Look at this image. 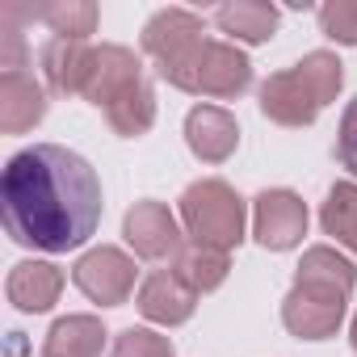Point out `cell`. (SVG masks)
Listing matches in <instances>:
<instances>
[{
	"instance_id": "1",
	"label": "cell",
	"mask_w": 357,
	"mask_h": 357,
	"mask_svg": "<svg viewBox=\"0 0 357 357\" xmlns=\"http://www.w3.org/2000/svg\"><path fill=\"white\" fill-rule=\"evenodd\" d=\"M101 181L84 155L59 143H34L5 164L0 211L5 231L43 252L80 248L101 223Z\"/></svg>"
},
{
	"instance_id": "2",
	"label": "cell",
	"mask_w": 357,
	"mask_h": 357,
	"mask_svg": "<svg viewBox=\"0 0 357 357\" xmlns=\"http://www.w3.org/2000/svg\"><path fill=\"white\" fill-rule=\"evenodd\" d=\"M353 282H357V273L336 248H328V244L307 248L303 265L294 273V286L282 303V324L303 340L332 336L344 319V303L353 294Z\"/></svg>"
},
{
	"instance_id": "3",
	"label": "cell",
	"mask_w": 357,
	"mask_h": 357,
	"mask_svg": "<svg viewBox=\"0 0 357 357\" xmlns=\"http://www.w3.org/2000/svg\"><path fill=\"white\" fill-rule=\"evenodd\" d=\"M344 84V63L332 51L303 55L290 72H278L261 84V114L278 126H311Z\"/></svg>"
},
{
	"instance_id": "4",
	"label": "cell",
	"mask_w": 357,
	"mask_h": 357,
	"mask_svg": "<svg viewBox=\"0 0 357 357\" xmlns=\"http://www.w3.org/2000/svg\"><path fill=\"white\" fill-rule=\"evenodd\" d=\"M181 223L194 244L227 252L244 240V202L227 181H194L181 194Z\"/></svg>"
},
{
	"instance_id": "5",
	"label": "cell",
	"mask_w": 357,
	"mask_h": 357,
	"mask_svg": "<svg viewBox=\"0 0 357 357\" xmlns=\"http://www.w3.org/2000/svg\"><path fill=\"white\" fill-rule=\"evenodd\" d=\"M202 17L190 9H160L143 26V51L155 59L160 76L176 89H185L198 55H202Z\"/></svg>"
},
{
	"instance_id": "6",
	"label": "cell",
	"mask_w": 357,
	"mask_h": 357,
	"mask_svg": "<svg viewBox=\"0 0 357 357\" xmlns=\"http://www.w3.org/2000/svg\"><path fill=\"white\" fill-rule=\"evenodd\" d=\"M252 84V63L244 51H236L231 43H202V55L185 80V93H202V97H240Z\"/></svg>"
},
{
	"instance_id": "7",
	"label": "cell",
	"mask_w": 357,
	"mask_h": 357,
	"mask_svg": "<svg viewBox=\"0 0 357 357\" xmlns=\"http://www.w3.org/2000/svg\"><path fill=\"white\" fill-rule=\"evenodd\" d=\"M147 80H143V63L135 59L130 47H118V43H105L93 51V72H89V84H84V97L101 109H114L118 101H126L130 93H139Z\"/></svg>"
},
{
	"instance_id": "8",
	"label": "cell",
	"mask_w": 357,
	"mask_h": 357,
	"mask_svg": "<svg viewBox=\"0 0 357 357\" xmlns=\"http://www.w3.org/2000/svg\"><path fill=\"white\" fill-rule=\"evenodd\" d=\"M72 278H76V286H80L93 303L118 307V303H126L130 290H135V261H130L122 248H105V244H101V248H93V252H84V257L76 261Z\"/></svg>"
},
{
	"instance_id": "9",
	"label": "cell",
	"mask_w": 357,
	"mask_h": 357,
	"mask_svg": "<svg viewBox=\"0 0 357 357\" xmlns=\"http://www.w3.org/2000/svg\"><path fill=\"white\" fill-rule=\"evenodd\" d=\"M122 236L147 261H168V257L176 261V252L185 248L181 227H176V219L164 202H135L122 219Z\"/></svg>"
},
{
	"instance_id": "10",
	"label": "cell",
	"mask_w": 357,
	"mask_h": 357,
	"mask_svg": "<svg viewBox=\"0 0 357 357\" xmlns=\"http://www.w3.org/2000/svg\"><path fill=\"white\" fill-rule=\"evenodd\" d=\"M261 248H273V252H286L294 248L303 236H307V206L298 194L290 190H265L257 198V223H252Z\"/></svg>"
},
{
	"instance_id": "11",
	"label": "cell",
	"mask_w": 357,
	"mask_h": 357,
	"mask_svg": "<svg viewBox=\"0 0 357 357\" xmlns=\"http://www.w3.org/2000/svg\"><path fill=\"white\" fill-rule=\"evenodd\" d=\"M47 114V93L26 68H5L0 76V126L5 135H26Z\"/></svg>"
},
{
	"instance_id": "12",
	"label": "cell",
	"mask_w": 357,
	"mask_h": 357,
	"mask_svg": "<svg viewBox=\"0 0 357 357\" xmlns=\"http://www.w3.org/2000/svg\"><path fill=\"white\" fill-rule=\"evenodd\" d=\"M185 143H190V151H194L198 160L223 164V160L236 151V143H240V126H236V118H231L227 109H219V105H194L190 118H185Z\"/></svg>"
},
{
	"instance_id": "13",
	"label": "cell",
	"mask_w": 357,
	"mask_h": 357,
	"mask_svg": "<svg viewBox=\"0 0 357 357\" xmlns=\"http://www.w3.org/2000/svg\"><path fill=\"white\" fill-rule=\"evenodd\" d=\"M194 307H198V294H194L181 278H176L172 269H155V273L139 286V311H143L147 319L164 324V328L185 324V319L194 315Z\"/></svg>"
},
{
	"instance_id": "14",
	"label": "cell",
	"mask_w": 357,
	"mask_h": 357,
	"mask_svg": "<svg viewBox=\"0 0 357 357\" xmlns=\"http://www.w3.org/2000/svg\"><path fill=\"white\" fill-rule=\"evenodd\" d=\"M93 51L89 43H76V38H51L43 47V72H47V84L63 97H84V84H89V72H93Z\"/></svg>"
},
{
	"instance_id": "15",
	"label": "cell",
	"mask_w": 357,
	"mask_h": 357,
	"mask_svg": "<svg viewBox=\"0 0 357 357\" xmlns=\"http://www.w3.org/2000/svg\"><path fill=\"white\" fill-rule=\"evenodd\" d=\"M5 290H9V303L17 311H47L59 303L63 273L51 261H22V265H13Z\"/></svg>"
},
{
	"instance_id": "16",
	"label": "cell",
	"mask_w": 357,
	"mask_h": 357,
	"mask_svg": "<svg viewBox=\"0 0 357 357\" xmlns=\"http://www.w3.org/2000/svg\"><path fill=\"white\" fill-rule=\"evenodd\" d=\"M227 269H231L227 252L223 248H206V244H185L181 252H176V265H172V273L181 278L194 294L219 290L223 278H227Z\"/></svg>"
},
{
	"instance_id": "17",
	"label": "cell",
	"mask_w": 357,
	"mask_h": 357,
	"mask_svg": "<svg viewBox=\"0 0 357 357\" xmlns=\"http://www.w3.org/2000/svg\"><path fill=\"white\" fill-rule=\"evenodd\" d=\"M105 328L93 315H68L47 332V357H101Z\"/></svg>"
},
{
	"instance_id": "18",
	"label": "cell",
	"mask_w": 357,
	"mask_h": 357,
	"mask_svg": "<svg viewBox=\"0 0 357 357\" xmlns=\"http://www.w3.org/2000/svg\"><path fill=\"white\" fill-rule=\"evenodd\" d=\"M219 30L240 38V43H269L278 30V9L261 5V0H240V5H223L215 13Z\"/></svg>"
},
{
	"instance_id": "19",
	"label": "cell",
	"mask_w": 357,
	"mask_h": 357,
	"mask_svg": "<svg viewBox=\"0 0 357 357\" xmlns=\"http://www.w3.org/2000/svg\"><path fill=\"white\" fill-rule=\"evenodd\" d=\"M26 13L47 22L59 38H76V43H84L97 30V5H89V0H51V5H34Z\"/></svg>"
},
{
	"instance_id": "20",
	"label": "cell",
	"mask_w": 357,
	"mask_h": 357,
	"mask_svg": "<svg viewBox=\"0 0 357 357\" xmlns=\"http://www.w3.org/2000/svg\"><path fill=\"white\" fill-rule=\"evenodd\" d=\"M319 223H324L328 236H336V244H344V248L357 252V185L353 181H340V185L328 190Z\"/></svg>"
},
{
	"instance_id": "21",
	"label": "cell",
	"mask_w": 357,
	"mask_h": 357,
	"mask_svg": "<svg viewBox=\"0 0 357 357\" xmlns=\"http://www.w3.org/2000/svg\"><path fill=\"white\" fill-rule=\"evenodd\" d=\"M105 118H109V126H114L118 135H126V139L151 130V122H155V93H151V84H143V89L130 93L126 101H118L114 109H105Z\"/></svg>"
},
{
	"instance_id": "22",
	"label": "cell",
	"mask_w": 357,
	"mask_h": 357,
	"mask_svg": "<svg viewBox=\"0 0 357 357\" xmlns=\"http://www.w3.org/2000/svg\"><path fill=\"white\" fill-rule=\"evenodd\" d=\"M114 357H172V340L147 328H126L114 340Z\"/></svg>"
},
{
	"instance_id": "23",
	"label": "cell",
	"mask_w": 357,
	"mask_h": 357,
	"mask_svg": "<svg viewBox=\"0 0 357 357\" xmlns=\"http://www.w3.org/2000/svg\"><path fill=\"white\" fill-rule=\"evenodd\" d=\"M319 30L336 43L357 47V0H332L319 9Z\"/></svg>"
},
{
	"instance_id": "24",
	"label": "cell",
	"mask_w": 357,
	"mask_h": 357,
	"mask_svg": "<svg viewBox=\"0 0 357 357\" xmlns=\"http://www.w3.org/2000/svg\"><path fill=\"white\" fill-rule=\"evenodd\" d=\"M336 155L349 172H357V97L344 105V118H340V135H336Z\"/></svg>"
},
{
	"instance_id": "25",
	"label": "cell",
	"mask_w": 357,
	"mask_h": 357,
	"mask_svg": "<svg viewBox=\"0 0 357 357\" xmlns=\"http://www.w3.org/2000/svg\"><path fill=\"white\" fill-rule=\"evenodd\" d=\"M349 336H353V349H357V315H353V332Z\"/></svg>"
}]
</instances>
